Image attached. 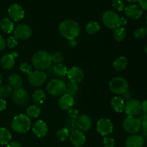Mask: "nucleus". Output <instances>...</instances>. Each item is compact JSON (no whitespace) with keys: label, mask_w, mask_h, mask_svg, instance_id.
Segmentation results:
<instances>
[{"label":"nucleus","mask_w":147,"mask_h":147,"mask_svg":"<svg viewBox=\"0 0 147 147\" xmlns=\"http://www.w3.org/2000/svg\"><path fill=\"white\" fill-rule=\"evenodd\" d=\"M111 106L116 113H122L124 111L126 103L124 99L120 96H115L111 100Z\"/></svg>","instance_id":"21"},{"label":"nucleus","mask_w":147,"mask_h":147,"mask_svg":"<svg viewBox=\"0 0 147 147\" xmlns=\"http://www.w3.org/2000/svg\"><path fill=\"white\" fill-rule=\"evenodd\" d=\"M112 7L116 11H121L124 10L125 4L123 0H113V1H112Z\"/></svg>","instance_id":"38"},{"label":"nucleus","mask_w":147,"mask_h":147,"mask_svg":"<svg viewBox=\"0 0 147 147\" xmlns=\"http://www.w3.org/2000/svg\"><path fill=\"white\" fill-rule=\"evenodd\" d=\"M129 2H137V1H139L140 0H126Z\"/></svg>","instance_id":"51"},{"label":"nucleus","mask_w":147,"mask_h":147,"mask_svg":"<svg viewBox=\"0 0 147 147\" xmlns=\"http://www.w3.org/2000/svg\"><path fill=\"white\" fill-rule=\"evenodd\" d=\"M7 147H22V145L18 142H10L7 144Z\"/></svg>","instance_id":"48"},{"label":"nucleus","mask_w":147,"mask_h":147,"mask_svg":"<svg viewBox=\"0 0 147 147\" xmlns=\"http://www.w3.org/2000/svg\"><path fill=\"white\" fill-rule=\"evenodd\" d=\"M17 44H18V41L14 36H10L7 38V42H6V46H7V47L10 49L15 47Z\"/></svg>","instance_id":"40"},{"label":"nucleus","mask_w":147,"mask_h":147,"mask_svg":"<svg viewBox=\"0 0 147 147\" xmlns=\"http://www.w3.org/2000/svg\"><path fill=\"white\" fill-rule=\"evenodd\" d=\"M126 147H144L145 144L144 138L140 135L133 134L127 138Z\"/></svg>","instance_id":"20"},{"label":"nucleus","mask_w":147,"mask_h":147,"mask_svg":"<svg viewBox=\"0 0 147 147\" xmlns=\"http://www.w3.org/2000/svg\"><path fill=\"white\" fill-rule=\"evenodd\" d=\"M2 80H3L2 76H1V75L0 74V86H1V83H2Z\"/></svg>","instance_id":"52"},{"label":"nucleus","mask_w":147,"mask_h":147,"mask_svg":"<svg viewBox=\"0 0 147 147\" xmlns=\"http://www.w3.org/2000/svg\"><path fill=\"white\" fill-rule=\"evenodd\" d=\"M51 55L45 50L37 51L32 57L33 66L38 70H43L50 68L52 65Z\"/></svg>","instance_id":"2"},{"label":"nucleus","mask_w":147,"mask_h":147,"mask_svg":"<svg viewBox=\"0 0 147 147\" xmlns=\"http://www.w3.org/2000/svg\"><path fill=\"white\" fill-rule=\"evenodd\" d=\"M1 65L5 70H11L13 68L15 63V57L12 55V54H6L1 57Z\"/></svg>","instance_id":"22"},{"label":"nucleus","mask_w":147,"mask_h":147,"mask_svg":"<svg viewBox=\"0 0 147 147\" xmlns=\"http://www.w3.org/2000/svg\"><path fill=\"white\" fill-rule=\"evenodd\" d=\"M0 27L4 32L10 34L14 32V24L11 20L5 17V18H3L0 22Z\"/></svg>","instance_id":"24"},{"label":"nucleus","mask_w":147,"mask_h":147,"mask_svg":"<svg viewBox=\"0 0 147 147\" xmlns=\"http://www.w3.org/2000/svg\"><path fill=\"white\" fill-rule=\"evenodd\" d=\"M142 127L143 129L144 133L145 135H147V119L144 120L142 123Z\"/></svg>","instance_id":"46"},{"label":"nucleus","mask_w":147,"mask_h":147,"mask_svg":"<svg viewBox=\"0 0 147 147\" xmlns=\"http://www.w3.org/2000/svg\"><path fill=\"white\" fill-rule=\"evenodd\" d=\"M6 47V41L2 36L0 35V51H2Z\"/></svg>","instance_id":"43"},{"label":"nucleus","mask_w":147,"mask_h":147,"mask_svg":"<svg viewBox=\"0 0 147 147\" xmlns=\"http://www.w3.org/2000/svg\"><path fill=\"white\" fill-rule=\"evenodd\" d=\"M32 33L31 27L25 24H19L14 30V36L17 40H27L32 36Z\"/></svg>","instance_id":"12"},{"label":"nucleus","mask_w":147,"mask_h":147,"mask_svg":"<svg viewBox=\"0 0 147 147\" xmlns=\"http://www.w3.org/2000/svg\"><path fill=\"white\" fill-rule=\"evenodd\" d=\"M67 76L70 82L78 83L83 81L85 74L83 70L79 67H72L67 70Z\"/></svg>","instance_id":"14"},{"label":"nucleus","mask_w":147,"mask_h":147,"mask_svg":"<svg viewBox=\"0 0 147 147\" xmlns=\"http://www.w3.org/2000/svg\"><path fill=\"white\" fill-rule=\"evenodd\" d=\"M126 36V31L124 27H119L115 29L113 32V38L117 42H122Z\"/></svg>","instance_id":"31"},{"label":"nucleus","mask_w":147,"mask_h":147,"mask_svg":"<svg viewBox=\"0 0 147 147\" xmlns=\"http://www.w3.org/2000/svg\"><path fill=\"white\" fill-rule=\"evenodd\" d=\"M70 132L64 127L58 130V131L57 132V134H56V136H57V139L60 142H66L70 138Z\"/></svg>","instance_id":"33"},{"label":"nucleus","mask_w":147,"mask_h":147,"mask_svg":"<svg viewBox=\"0 0 147 147\" xmlns=\"http://www.w3.org/2000/svg\"><path fill=\"white\" fill-rule=\"evenodd\" d=\"M79 114H80L79 111L77 110V109L71 108V109H70L68 110V116H70V119H77L78 118V116H80Z\"/></svg>","instance_id":"42"},{"label":"nucleus","mask_w":147,"mask_h":147,"mask_svg":"<svg viewBox=\"0 0 147 147\" xmlns=\"http://www.w3.org/2000/svg\"><path fill=\"white\" fill-rule=\"evenodd\" d=\"M47 76L42 70H34L28 75V81L30 85L34 87H39L45 84Z\"/></svg>","instance_id":"9"},{"label":"nucleus","mask_w":147,"mask_h":147,"mask_svg":"<svg viewBox=\"0 0 147 147\" xmlns=\"http://www.w3.org/2000/svg\"><path fill=\"white\" fill-rule=\"evenodd\" d=\"M142 111L144 112V114L147 116V100H144L143 103H142Z\"/></svg>","instance_id":"47"},{"label":"nucleus","mask_w":147,"mask_h":147,"mask_svg":"<svg viewBox=\"0 0 147 147\" xmlns=\"http://www.w3.org/2000/svg\"><path fill=\"white\" fill-rule=\"evenodd\" d=\"M76 44H77V42H76V40H70V45L71 46H75L76 45Z\"/></svg>","instance_id":"50"},{"label":"nucleus","mask_w":147,"mask_h":147,"mask_svg":"<svg viewBox=\"0 0 147 147\" xmlns=\"http://www.w3.org/2000/svg\"><path fill=\"white\" fill-rule=\"evenodd\" d=\"M12 88L9 85H3L0 86V98H7L11 96Z\"/></svg>","instance_id":"32"},{"label":"nucleus","mask_w":147,"mask_h":147,"mask_svg":"<svg viewBox=\"0 0 147 147\" xmlns=\"http://www.w3.org/2000/svg\"><path fill=\"white\" fill-rule=\"evenodd\" d=\"M139 7L142 9V10L147 11V0H140L139 1Z\"/></svg>","instance_id":"45"},{"label":"nucleus","mask_w":147,"mask_h":147,"mask_svg":"<svg viewBox=\"0 0 147 147\" xmlns=\"http://www.w3.org/2000/svg\"><path fill=\"white\" fill-rule=\"evenodd\" d=\"M124 9L126 17L131 20H138L143 14V10L137 4H130L125 7Z\"/></svg>","instance_id":"16"},{"label":"nucleus","mask_w":147,"mask_h":147,"mask_svg":"<svg viewBox=\"0 0 147 147\" xmlns=\"http://www.w3.org/2000/svg\"><path fill=\"white\" fill-rule=\"evenodd\" d=\"M75 104V99L73 96L65 93L60 96L58 100V106L60 109L64 111H68L69 109L73 108Z\"/></svg>","instance_id":"18"},{"label":"nucleus","mask_w":147,"mask_h":147,"mask_svg":"<svg viewBox=\"0 0 147 147\" xmlns=\"http://www.w3.org/2000/svg\"><path fill=\"white\" fill-rule=\"evenodd\" d=\"M145 52L147 53V45H146V47H145Z\"/></svg>","instance_id":"53"},{"label":"nucleus","mask_w":147,"mask_h":147,"mask_svg":"<svg viewBox=\"0 0 147 147\" xmlns=\"http://www.w3.org/2000/svg\"><path fill=\"white\" fill-rule=\"evenodd\" d=\"M32 130L37 137L42 138L47 134L48 127L47 123L44 121L38 120L33 124Z\"/></svg>","instance_id":"15"},{"label":"nucleus","mask_w":147,"mask_h":147,"mask_svg":"<svg viewBox=\"0 0 147 147\" xmlns=\"http://www.w3.org/2000/svg\"><path fill=\"white\" fill-rule=\"evenodd\" d=\"M52 62L55 64L61 63L63 60V55L60 52H55L53 55H51Z\"/></svg>","instance_id":"39"},{"label":"nucleus","mask_w":147,"mask_h":147,"mask_svg":"<svg viewBox=\"0 0 147 147\" xmlns=\"http://www.w3.org/2000/svg\"><path fill=\"white\" fill-rule=\"evenodd\" d=\"M126 22H127V21H126V19L123 18V17H121V26L125 25V24H126Z\"/></svg>","instance_id":"49"},{"label":"nucleus","mask_w":147,"mask_h":147,"mask_svg":"<svg viewBox=\"0 0 147 147\" xmlns=\"http://www.w3.org/2000/svg\"><path fill=\"white\" fill-rule=\"evenodd\" d=\"M67 70H68L67 67L62 63L55 64V65L53 67V73L58 77H64L67 76Z\"/></svg>","instance_id":"28"},{"label":"nucleus","mask_w":147,"mask_h":147,"mask_svg":"<svg viewBox=\"0 0 147 147\" xmlns=\"http://www.w3.org/2000/svg\"><path fill=\"white\" fill-rule=\"evenodd\" d=\"M66 83L60 79H53L46 86V89L49 94L57 97L66 93Z\"/></svg>","instance_id":"4"},{"label":"nucleus","mask_w":147,"mask_h":147,"mask_svg":"<svg viewBox=\"0 0 147 147\" xmlns=\"http://www.w3.org/2000/svg\"><path fill=\"white\" fill-rule=\"evenodd\" d=\"M100 26L97 22L90 21L87 24L86 27V30L88 34H95L100 31Z\"/></svg>","instance_id":"30"},{"label":"nucleus","mask_w":147,"mask_h":147,"mask_svg":"<svg viewBox=\"0 0 147 147\" xmlns=\"http://www.w3.org/2000/svg\"><path fill=\"white\" fill-rule=\"evenodd\" d=\"M103 144L104 147H114L115 140L110 136H105L103 140Z\"/></svg>","instance_id":"41"},{"label":"nucleus","mask_w":147,"mask_h":147,"mask_svg":"<svg viewBox=\"0 0 147 147\" xmlns=\"http://www.w3.org/2000/svg\"><path fill=\"white\" fill-rule=\"evenodd\" d=\"M76 121H77L78 129L83 132L89 131L92 126V121L88 115H80L76 119Z\"/></svg>","instance_id":"19"},{"label":"nucleus","mask_w":147,"mask_h":147,"mask_svg":"<svg viewBox=\"0 0 147 147\" xmlns=\"http://www.w3.org/2000/svg\"><path fill=\"white\" fill-rule=\"evenodd\" d=\"M70 140L71 143L76 147H80L83 146L86 142V138L84 133L79 129L72 131L70 135Z\"/></svg>","instance_id":"17"},{"label":"nucleus","mask_w":147,"mask_h":147,"mask_svg":"<svg viewBox=\"0 0 147 147\" xmlns=\"http://www.w3.org/2000/svg\"><path fill=\"white\" fill-rule=\"evenodd\" d=\"M27 116L32 118H38L41 114V109L37 105H32L30 106L26 110Z\"/></svg>","instance_id":"29"},{"label":"nucleus","mask_w":147,"mask_h":147,"mask_svg":"<svg viewBox=\"0 0 147 147\" xmlns=\"http://www.w3.org/2000/svg\"><path fill=\"white\" fill-rule=\"evenodd\" d=\"M46 98L45 93L42 89H37L33 93L32 99L35 104L40 105L44 103Z\"/></svg>","instance_id":"27"},{"label":"nucleus","mask_w":147,"mask_h":147,"mask_svg":"<svg viewBox=\"0 0 147 147\" xmlns=\"http://www.w3.org/2000/svg\"><path fill=\"white\" fill-rule=\"evenodd\" d=\"M66 86H67V88H66V93L70 95V96H73L78 91L79 87L78 86V83L69 82Z\"/></svg>","instance_id":"34"},{"label":"nucleus","mask_w":147,"mask_h":147,"mask_svg":"<svg viewBox=\"0 0 147 147\" xmlns=\"http://www.w3.org/2000/svg\"><path fill=\"white\" fill-rule=\"evenodd\" d=\"M121 17L111 10L106 11L102 15V21L103 24L109 29H116L121 26Z\"/></svg>","instance_id":"5"},{"label":"nucleus","mask_w":147,"mask_h":147,"mask_svg":"<svg viewBox=\"0 0 147 147\" xmlns=\"http://www.w3.org/2000/svg\"><path fill=\"white\" fill-rule=\"evenodd\" d=\"M125 112L127 116H138L142 111V102L137 99H131L128 100L125 106Z\"/></svg>","instance_id":"11"},{"label":"nucleus","mask_w":147,"mask_h":147,"mask_svg":"<svg viewBox=\"0 0 147 147\" xmlns=\"http://www.w3.org/2000/svg\"><path fill=\"white\" fill-rule=\"evenodd\" d=\"M11 129L18 134H24L29 131L32 126L31 119L26 114H19L14 116L11 123Z\"/></svg>","instance_id":"3"},{"label":"nucleus","mask_w":147,"mask_h":147,"mask_svg":"<svg viewBox=\"0 0 147 147\" xmlns=\"http://www.w3.org/2000/svg\"><path fill=\"white\" fill-rule=\"evenodd\" d=\"M7 108V102L4 99L0 98V111L5 110Z\"/></svg>","instance_id":"44"},{"label":"nucleus","mask_w":147,"mask_h":147,"mask_svg":"<svg viewBox=\"0 0 147 147\" xmlns=\"http://www.w3.org/2000/svg\"><path fill=\"white\" fill-rule=\"evenodd\" d=\"M59 32L67 40H76L80 34V27L77 22L72 20H65L59 25Z\"/></svg>","instance_id":"1"},{"label":"nucleus","mask_w":147,"mask_h":147,"mask_svg":"<svg viewBox=\"0 0 147 147\" xmlns=\"http://www.w3.org/2000/svg\"><path fill=\"white\" fill-rule=\"evenodd\" d=\"M11 140V134L5 128H0V144L7 145Z\"/></svg>","instance_id":"26"},{"label":"nucleus","mask_w":147,"mask_h":147,"mask_svg":"<svg viewBox=\"0 0 147 147\" xmlns=\"http://www.w3.org/2000/svg\"><path fill=\"white\" fill-rule=\"evenodd\" d=\"M109 88L115 94L123 95L129 91V84L123 78L116 77L109 83Z\"/></svg>","instance_id":"6"},{"label":"nucleus","mask_w":147,"mask_h":147,"mask_svg":"<svg viewBox=\"0 0 147 147\" xmlns=\"http://www.w3.org/2000/svg\"><path fill=\"white\" fill-rule=\"evenodd\" d=\"M147 35V28L146 27H140L137 29L134 32V36L136 39H143Z\"/></svg>","instance_id":"37"},{"label":"nucleus","mask_w":147,"mask_h":147,"mask_svg":"<svg viewBox=\"0 0 147 147\" xmlns=\"http://www.w3.org/2000/svg\"><path fill=\"white\" fill-rule=\"evenodd\" d=\"M8 14L14 22H20L24 17V10L20 4H13L9 7Z\"/></svg>","instance_id":"13"},{"label":"nucleus","mask_w":147,"mask_h":147,"mask_svg":"<svg viewBox=\"0 0 147 147\" xmlns=\"http://www.w3.org/2000/svg\"><path fill=\"white\" fill-rule=\"evenodd\" d=\"M127 65L128 60L126 59V57H125L124 56H121V57H117L113 61V67L116 70L121 71V70L126 69V67H127Z\"/></svg>","instance_id":"25"},{"label":"nucleus","mask_w":147,"mask_h":147,"mask_svg":"<svg viewBox=\"0 0 147 147\" xmlns=\"http://www.w3.org/2000/svg\"><path fill=\"white\" fill-rule=\"evenodd\" d=\"M11 99L16 105L25 106L30 100V96L26 89L20 88L13 91L11 94Z\"/></svg>","instance_id":"10"},{"label":"nucleus","mask_w":147,"mask_h":147,"mask_svg":"<svg viewBox=\"0 0 147 147\" xmlns=\"http://www.w3.org/2000/svg\"><path fill=\"white\" fill-rule=\"evenodd\" d=\"M96 130L101 136H107L113 132V125L110 119L103 118L98 121L96 123Z\"/></svg>","instance_id":"8"},{"label":"nucleus","mask_w":147,"mask_h":147,"mask_svg":"<svg viewBox=\"0 0 147 147\" xmlns=\"http://www.w3.org/2000/svg\"><path fill=\"white\" fill-rule=\"evenodd\" d=\"M20 70L23 74L24 75H30L32 72V67L30 64H29L27 62L21 63L20 66Z\"/></svg>","instance_id":"36"},{"label":"nucleus","mask_w":147,"mask_h":147,"mask_svg":"<svg viewBox=\"0 0 147 147\" xmlns=\"http://www.w3.org/2000/svg\"><path fill=\"white\" fill-rule=\"evenodd\" d=\"M146 26H147V15H146Z\"/></svg>","instance_id":"54"},{"label":"nucleus","mask_w":147,"mask_h":147,"mask_svg":"<svg viewBox=\"0 0 147 147\" xmlns=\"http://www.w3.org/2000/svg\"><path fill=\"white\" fill-rule=\"evenodd\" d=\"M142 121L139 119L135 116H127L124 119L123 121V129L129 134H136L142 128Z\"/></svg>","instance_id":"7"},{"label":"nucleus","mask_w":147,"mask_h":147,"mask_svg":"<svg viewBox=\"0 0 147 147\" xmlns=\"http://www.w3.org/2000/svg\"><path fill=\"white\" fill-rule=\"evenodd\" d=\"M8 83L9 86L11 88H14L16 90V89L22 88L23 81L22 79V77L20 75L17 74V73H12V74L9 76Z\"/></svg>","instance_id":"23"},{"label":"nucleus","mask_w":147,"mask_h":147,"mask_svg":"<svg viewBox=\"0 0 147 147\" xmlns=\"http://www.w3.org/2000/svg\"><path fill=\"white\" fill-rule=\"evenodd\" d=\"M65 128L67 129V130L70 132L74 131L77 130L78 126H77V121L76 119H68L65 121Z\"/></svg>","instance_id":"35"}]
</instances>
